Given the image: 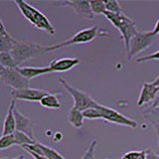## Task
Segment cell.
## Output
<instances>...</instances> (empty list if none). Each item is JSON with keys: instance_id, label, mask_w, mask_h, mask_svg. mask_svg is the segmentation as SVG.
I'll use <instances>...</instances> for the list:
<instances>
[{"instance_id": "obj_32", "label": "cell", "mask_w": 159, "mask_h": 159, "mask_svg": "<svg viewBox=\"0 0 159 159\" xmlns=\"http://www.w3.org/2000/svg\"><path fill=\"white\" fill-rule=\"evenodd\" d=\"M7 30L6 28H5L4 24H3V21L1 20V18H0V34H7Z\"/></svg>"}, {"instance_id": "obj_20", "label": "cell", "mask_w": 159, "mask_h": 159, "mask_svg": "<svg viewBox=\"0 0 159 159\" xmlns=\"http://www.w3.org/2000/svg\"><path fill=\"white\" fill-rule=\"evenodd\" d=\"M15 38L9 33L0 34V53H10L14 46Z\"/></svg>"}, {"instance_id": "obj_23", "label": "cell", "mask_w": 159, "mask_h": 159, "mask_svg": "<svg viewBox=\"0 0 159 159\" xmlns=\"http://www.w3.org/2000/svg\"><path fill=\"white\" fill-rule=\"evenodd\" d=\"M84 117L87 119H91V120H94V119H102V114L101 109H99V106L98 107H93L89 108L83 111Z\"/></svg>"}, {"instance_id": "obj_37", "label": "cell", "mask_w": 159, "mask_h": 159, "mask_svg": "<svg viewBox=\"0 0 159 159\" xmlns=\"http://www.w3.org/2000/svg\"><path fill=\"white\" fill-rule=\"evenodd\" d=\"M158 145H159V136H158Z\"/></svg>"}, {"instance_id": "obj_5", "label": "cell", "mask_w": 159, "mask_h": 159, "mask_svg": "<svg viewBox=\"0 0 159 159\" xmlns=\"http://www.w3.org/2000/svg\"><path fill=\"white\" fill-rule=\"evenodd\" d=\"M155 35L152 31H138L129 41L126 49L127 60H132L139 53H141L148 47H150L154 42Z\"/></svg>"}, {"instance_id": "obj_11", "label": "cell", "mask_w": 159, "mask_h": 159, "mask_svg": "<svg viewBox=\"0 0 159 159\" xmlns=\"http://www.w3.org/2000/svg\"><path fill=\"white\" fill-rule=\"evenodd\" d=\"M78 64H80V59L78 58H62L50 62L49 68L52 73H64L70 71Z\"/></svg>"}, {"instance_id": "obj_19", "label": "cell", "mask_w": 159, "mask_h": 159, "mask_svg": "<svg viewBox=\"0 0 159 159\" xmlns=\"http://www.w3.org/2000/svg\"><path fill=\"white\" fill-rule=\"evenodd\" d=\"M144 118L153 126L156 134L159 136V107L151 108L144 113Z\"/></svg>"}, {"instance_id": "obj_25", "label": "cell", "mask_w": 159, "mask_h": 159, "mask_svg": "<svg viewBox=\"0 0 159 159\" xmlns=\"http://www.w3.org/2000/svg\"><path fill=\"white\" fill-rule=\"evenodd\" d=\"M89 5H91V9L94 15H103L107 11L104 1H89Z\"/></svg>"}, {"instance_id": "obj_15", "label": "cell", "mask_w": 159, "mask_h": 159, "mask_svg": "<svg viewBox=\"0 0 159 159\" xmlns=\"http://www.w3.org/2000/svg\"><path fill=\"white\" fill-rule=\"evenodd\" d=\"M15 108H16V107H15V101L12 99L10 102L6 116H5L3 122L2 135H9V134H13L16 131V119H15V114H14Z\"/></svg>"}, {"instance_id": "obj_33", "label": "cell", "mask_w": 159, "mask_h": 159, "mask_svg": "<svg viewBox=\"0 0 159 159\" xmlns=\"http://www.w3.org/2000/svg\"><path fill=\"white\" fill-rule=\"evenodd\" d=\"M154 107H159V93H157V97L156 98L154 99L152 102V106H151V108H154Z\"/></svg>"}, {"instance_id": "obj_9", "label": "cell", "mask_w": 159, "mask_h": 159, "mask_svg": "<svg viewBox=\"0 0 159 159\" xmlns=\"http://www.w3.org/2000/svg\"><path fill=\"white\" fill-rule=\"evenodd\" d=\"M49 92L38 89H11L10 94L14 101H27V102H39L48 94Z\"/></svg>"}, {"instance_id": "obj_22", "label": "cell", "mask_w": 159, "mask_h": 159, "mask_svg": "<svg viewBox=\"0 0 159 159\" xmlns=\"http://www.w3.org/2000/svg\"><path fill=\"white\" fill-rule=\"evenodd\" d=\"M0 67L17 68L11 54L10 53H0Z\"/></svg>"}, {"instance_id": "obj_36", "label": "cell", "mask_w": 159, "mask_h": 159, "mask_svg": "<svg viewBox=\"0 0 159 159\" xmlns=\"http://www.w3.org/2000/svg\"><path fill=\"white\" fill-rule=\"evenodd\" d=\"M13 159H25V157H24L23 155H19L18 157H16V158H13Z\"/></svg>"}, {"instance_id": "obj_4", "label": "cell", "mask_w": 159, "mask_h": 159, "mask_svg": "<svg viewBox=\"0 0 159 159\" xmlns=\"http://www.w3.org/2000/svg\"><path fill=\"white\" fill-rule=\"evenodd\" d=\"M103 15L119 31L122 37L125 49H127L129 41L138 32L135 22L132 19L127 17L124 13H111L106 11Z\"/></svg>"}, {"instance_id": "obj_13", "label": "cell", "mask_w": 159, "mask_h": 159, "mask_svg": "<svg viewBox=\"0 0 159 159\" xmlns=\"http://www.w3.org/2000/svg\"><path fill=\"white\" fill-rule=\"evenodd\" d=\"M158 93V88L154 86L153 83H143L137 101V106L142 107L148 102H152L156 98Z\"/></svg>"}, {"instance_id": "obj_28", "label": "cell", "mask_w": 159, "mask_h": 159, "mask_svg": "<svg viewBox=\"0 0 159 159\" xmlns=\"http://www.w3.org/2000/svg\"><path fill=\"white\" fill-rule=\"evenodd\" d=\"M154 60H159V50L152 54L146 55V56L139 57L135 60V61L137 63H143V62H148V61H154Z\"/></svg>"}, {"instance_id": "obj_10", "label": "cell", "mask_w": 159, "mask_h": 159, "mask_svg": "<svg viewBox=\"0 0 159 159\" xmlns=\"http://www.w3.org/2000/svg\"><path fill=\"white\" fill-rule=\"evenodd\" d=\"M22 148L25 149V150H29L36 154H39V155H42L44 157H46L47 159H66L58 151L55 150V149L44 145V144L40 143L38 141H36L34 144L22 146Z\"/></svg>"}, {"instance_id": "obj_16", "label": "cell", "mask_w": 159, "mask_h": 159, "mask_svg": "<svg viewBox=\"0 0 159 159\" xmlns=\"http://www.w3.org/2000/svg\"><path fill=\"white\" fill-rule=\"evenodd\" d=\"M17 70H18V72L27 80H31L34 78H37L39 76H43V75L52 73L51 69L49 68V66H46V67H17Z\"/></svg>"}, {"instance_id": "obj_27", "label": "cell", "mask_w": 159, "mask_h": 159, "mask_svg": "<svg viewBox=\"0 0 159 159\" xmlns=\"http://www.w3.org/2000/svg\"><path fill=\"white\" fill-rule=\"evenodd\" d=\"M119 159H146L145 151H144V150L129 151V152L124 154V155L121 158H119Z\"/></svg>"}, {"instance_id": "obj_21", "label": "cell", "mask_w": 159, "mask_h": 159, "mask_svg": "<svg viewBox=\"0 0 159 159\" xmlns=\"http://www.w3.org/2000/svg\"><path fill=\"white\" fill-rule=\"evenodd\" d=\"M15 141H16V145L19 146H25V145H30V144H34L36 140H34L30 136H28L26 133L21 132V131H15L13 133Z\"/></svg>"}, {"instance_id": "obj_18", "label": "cell", "mask_w": 159, "mask_h": 159, "mask_svg": "<svg viewBox=\"0 0 159 159\" xmlns=\"http://www.w3.org/2000/svg\"><path fill=\"white\" fill-rule=\"evenodd\" d=\"M40 104H41L43 107H46V108H51V109L61 108V102H60L59 98L57 97V93H49L40 101Z\"/></svg>"}, {"instance_id": "obj_35", "label": "cell", "mask_w": 159, "mask_h": 159, "mask_svg": "<svg viewBox=\"0 0 159 159\" xmlns=\"http://www.w3.org/2000/svg\"><path fill=\"white\" fill-rule=\"evenodd\" d=\"M152 83H153L154 86H156V87L158 88V87H159V76H158L155 80H154V81H153Z\"/></svg>"}, {"instance_id": "obj_26", "label": "cell", "mask_w": 159, "mask_h": 159, "mask_svg": "<svg viewBox=\"0 0 159 159\" xmlns=\"http://www.w3.org/2000/svg\"><path fill=\"white\" fill-rule=\"evenodd\" d=\"M104 5H106V10L107 12L111 13H122L121 6L119 3L116 0H111V1H104Z\"/></svg>"}, {"instance_id": "obj_6", "label": "cell", "mask_w": 159, "mask_h": 159, "mask_svg": "<svg viewBox=\"0 0 159 159\" xmlns=\"http://www.w3.org/2000/svg\"><path fill=\"white\" fill-rule=\"evenodd\" d=\"M59 82L62 84V86L65 89H66V91L71 94V97L74 99V107L80 109L81 111H84L89 108L98 107L99 106V103H98L94 101L89 94L72 87L71 84H69L63 78H60Z\"/></svg>"}, {"instance_id": "obj_31", "label": "cell", "mask_w": 159, "mask_h": 159, "mask_svg": "<svg viewBox=\"0 0 159 159\" xmlns=\"http://www.w3.org/2000/svg\"><path fill=\"white\" fill-rule=\"evenodd\" d=\"M26 151H27L34 159H47L46 157H44V156H42V155H39V154H36V153H34V152H32V151H29V150H26Z\"/></svg>"}, {"instance_id": "obj_3", "label": "cell", "mask_w": 159, "mask_h": 159, "mask_svg": "<svg viewBox=\"0 0 159 159\" xmlns=\"http://www.w3.org/2000/svg\"><path fill=\"white\" fill-rule=\"evenodd\" d=\"M14 2L18 6L23 16L33 26L40 30H43V31H46L50 35L55 34V28L53 27L51 22L49 21V19L42 12H40L38 9L33 7L32 5H30L27 2L22 1V0H15Z\"/></svg>"}, {"instance_id": "obj_29", "label": "cell", "mask_w": 159, "mask_h": 159, "mask_svg": "<svg viewBox=\"0 0 159 159\" xmlns=\"http://www.w3.org/2000/svg\"><path fill=\"white\" fill-rule=\"evenodd\" d=\"M94 146H96V141L93 140L91 145H89V147L88 148L87 152L84 153V155L83 156L82 159H96V158H94V153H93Z\"/></svg>"}, {"instance_id": "obj_7", "label": "cell", "mask_w": 159, "mask_h": 159, "mask_svg": "<svg viewBox=\"0 0 159 159\" xmlns=\"http://www.w3.org/2000/svg\"><path fill=\"white\" fill-rule=\"evenodd\" d=\"M0 80L11 88V89H22L29 88V80L25 79L18 72L17 68L0 67Z\"/></svg>"}, {"instance_id": "obj_17", "label": "cell", "mask_w": 159, "mask_h": 159, "mask_svg": "<svg viewBox=\"0 0 159 159\" xmlns=\"http://www.w3.org/2000/svg\"><path fill=\"white\" fill-rule=\"evenodd\" d=\"M84 114L83 111H81L77 107L74 106L70 108L69 113H68V120L72 124L75 128H80L83 126L84 124Z\"/></svg>"}, {"instance_id": "obj_12", "label": "cell", "mask_w": 159, "mask_h": 159, "mask_svg": "<svg viewBox=\"0 0 159 159\" xmlns=\"http://www.w3.org/2000/svg\"><path fill=\"white\" fill-rule=\"evenodd\" d=\"M64 5L70 6L74 12L78 14L79 16L83 18H86L88 20H93L96 17L91 9V5H89V1H65Z\"/></svg>"}, {"instance_id": "obj_2", "label": "cell", "mask_w": 159, "mask_h": 159, "mask_svg": "<svg viewBox=\"0 0 159 159\" xmlns=\"http://www.w3.org/2000/svg\"><path fill=\"white\" fill-rule=\"evenodd\" d=\"M108 31L107 30L101 29L97 26H93L89 28L83 29L81 31L76 33L72 38L61 43L51 45V46H46V52H51V51H56V50L66 48L72 45H78V44H86L92 42L93 40L96 39L98 36H108Z\"/></svg>"}, {"instance_id": "obj_1", "label": "cell", "mask_w": 159, "mask_h": 159, "mask_svg": "<svg viewBox=\"0 0 159 159\" xmlns=\"http://www.w3.org/2000/svg\"><path fill=\"white\" fill-rule=\"evenodd\" d=\"M44 53H46V46L45 45H40L27 41H20L17 39L15 40L14 46L11 52H10L17 67H21V64H23L24 62L36 58Z\"/></svg>"}, {"instance_id": "obj_30", "label": "cell", "mask_w": 159, "mask_h": 159, "mask_svg": "<svg viewBox=\"0 0 159 159\" xmlns=\"http://www.w3.org/2000/svg\"><path fill=\"white\" fill-rule=\"evenodd\" d=\"M145 156H146V159H159L158 154L153 152L152 150H150V149L145 150Z\"/></svg>"}, {"instance_id": "obj_14", "label": "cell", "mask_w": 159, "mask_h": 159, "mask_svg": "<svg viewBox=\"0 0 159 159\" xmlns=\"http://www.w3.org/2000/svg\"><path fill=\"white\" fill-rule=\"evenodd\" d=\"M14 114H15V119H16V130L26 133L28 136H30L34 140H36L34 137V133L32 129L33 122L31 119L25 116L21 112H19L17 108H15Z\"/></svg>"}, {"instance_id": "obj_38", "label": "cell", "mask_w": 159, "mask_h": 159, "mask_svg": "<svg viewBox=\"0 0 159 159\" xmlns=\"http://www.w3.org/2000/svg\"><path fill=\"white\" fill-rule=\"evenodd\" d=\"M158 91H159V87H158Z\"/></svg>"}, {"instance_id": "obj_34", "label": "cell", "mask_w": 159, "mask_h": 159, "mask_svg": "<svg viewBox=\"0 0 159 159\" xmlns=\"http://www.w3.org/2000/svg\"><path fill=\"white\" fill-rule=\"evenodd\" d=\"M153 34L155 35H158L159 34V19L157 20V22H156V24H155V27H154V29H153Z\"/></svg>"}, {"instance_id": "obj_24", "label": "cell", "mask_w": 159, "mask_h": 159, "mask_svg": "<svg viewBox=\"0 0 159 159\" xmlns=\"http://www.w3.org/2000/svg\"><path fill=\"white\" fill-rule=\"evenodd\" d=\"M13 145H16V141L13 134H9V135H2L0 137V150L9 148Z\"/></svg>"}, {"instance_id": "obj_8", "label": "cell", "mask_w": 159, "mask_h": 159, "mask_svg": "<svg viewBox=\"0 0 159 159\" xmlns=\"http://www.w3.org/2000/svg\"><path fill=\"white\" fill-rule=\"evenodd\" d=\"M99 109H101L102 114V119L106 121L116 123L118 125L122 126H128L131 128H136L137 127V122L133 119L126 117L123 116L122 113L117 111L116 109L111 108L108 107H104L102 104H99Z\"/></svg>"}]
</instances>
